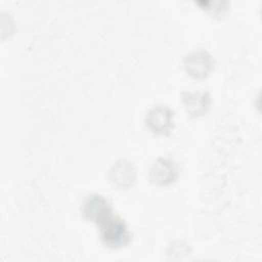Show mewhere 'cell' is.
<instances>
[{"label":"cell","instance_id":"obj_1","mask_svg":"<svg viewBox=\"0 0 262 262\" xmlns=\"http://www.w3.org/2000/svg\"><path fill=\"white\" fill-rule=\"evenodd\" d=\"M98 227L99 239L107 249H122L132 242V232L125 219L115 213L98 224Z\"/></svg>","mask_w":262,"mask_h":262},{"label":"cell","instance_id":"obj_2","mask_svg":"<svg viewBox=\"0 0 262 262\" xmlns=\"http://www.w3.org/2000/svg\"><path fill=\"white\" fill-rule=\"evenodd\" d=\"M80 212L85 219L98 225L114 213V209L106 196L98 192H91L82 200Z\"/></svg>","mask_w":262,"mask_h":262},{"label":"cell","instance_id":"obj_3","mask_svg":"<svg viewBox=\"0 0 262 262\" xmlns=\"http://www.w3.org/2000/svg\"><path fill=\"white\" fill-rule=\"evenodd\" d=\"M175 113L167 104L151 106L144 116L145 127L156 135H169L175 126Z\"/></svg>","mask_w":262,"mask_h":262},{"label":"cell","instance_id":"obj_4","mask_svg":"<svg viewBox=\"0 0 262 262\" xmlns=\"http://www.w3.org/2000/svg\"><path fill=\"white\" fill-rule=\"evenodd\" d=\"M182 66L185 73L195 80H202L214 70L215 59L206 49H196L183 56Z\"/></svg>","mask_w":262,"mask_h":262},{"label":"cell","instance_id":"obj_5","mask_svg":"<svg viewBox=\"0 0 262 262\" xmlns=\"http://www.w3.org/2000/svg\"><path fill=\"white\" fill-rule=\"evenodd\" d=\"M180 174L178 163L170 157L157 158L148 172V178L151 183L160 186H165L174 183Z\"/></svg>","mask_w":262,"mask_h":262},{"label":"cell","instance_id":"obj_6","mask_svg":"<svg viewBox=\"0 0 262 262\" xmlns=\"http://www.w3.org/2000/svg\"><path fill=\"white\" fill-rule=\"evenodd\" d=\"M107 177L115 187L127 189L132 186L136 180L135 165L127 159H120L112 165Z\"/></svg>","mask_w":262,"mask_h":262},{"label":"cell","instance_id":"obj_7","mask_svg":"<svg viewBox=\"0 0 262 262\" xmlns=\"http://www.w3.org/2000/svg\"><path fill=\"white\" fill-rule=\"evenodd\" d=\"M181 102L187 115L191 118H199L208 113L212 103L210 92L205 90L183 91Z\"/></svg>","mask_w":262,"mask_h":262},{"label":"cell","instance_id":"obj_8","mask_svg":"<svg viewBox=\"0 0 262 262\" xmlns=\"http://www.w3.org/2000/svg\"><path fill=\"white\" fill-rule=\"evenodd\" d=\"M195 3L204 10L209 13L219 16L224 14V12L228 9L230 3L226 0H198Z\"/></svg>","mask_w":262,"mask_h":262},{"label":"cell","instance_id":"obj_9","mask_svg":"<svg viewBox=\"0 0 262 262\" xmlns=\"http://www.w3.org/2000/svg\"><path fill=\"white\" fill-rule=\"evenodd\" d=\"M190 252L191 250L186 243L180 242V241H173L168 247L167 255L171 256V258L169 259H174L176 255H179V254L187 255V254H190Z\"/></svg>","mask_w":262,"mask_h":262}]
</instances>
